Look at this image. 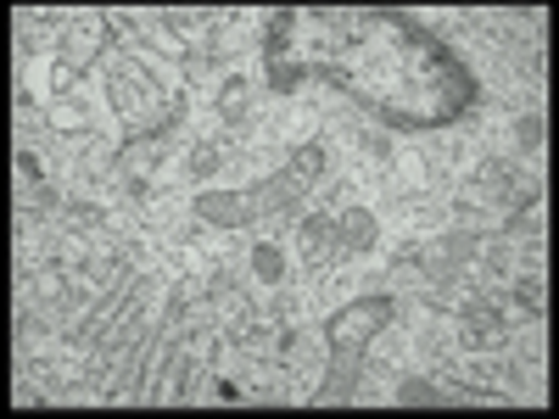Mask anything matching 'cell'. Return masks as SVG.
Segmentation results:
<instances>
[{
  "label": "cell",
  "instance_id": "4fadbf2b",
  "mask_svg": "<svg viewBox=\"0 0 559 419\" xmlns=\"http://www.w3.org/2000/svg\"><path fill=\"white\" fill-rule=\"evenodd\" d=\"M537 196H543V179L515 168V173L503 179V191H498V213H532V207H537Z\"/></svg>",
  "mask_w": 559,
  "mask_h": 419
},
{
  "label": "cell",
  "instance_id": "8992f818",
  "mask_svg": "<svg viewBox=\"0 0 559 419\" xmlns=\"http://www.w3.org/2000/svg\"><path fill=\"white\" fill-rule=\"evenodd\" d=\"M252 207H258V218H292L302 202H308V184H297L286 168H280V173H269V179H258L252 184Z\"/></svg>",
  "mask_w": 559,
  "mask_h": 419
},
{
  "label": "cell",
  "instance_id": "277c9868",
  "mask_svg": "<svg viewBox=\"0 0 559 419\" xmlns=\"http://www.w3.org/2000/svg\"><path fill=\"white\" fill-rule=\"evenodd\" d=\"M107 45H112V23H102V28H90V23L62 28V34H57V62L73 68V73H90V68L102 62Z\"/></svg>",
  "mask_w": 559,
  "mask_h": 419
},
{
  "label": "cell",
  "instance_id": "8fae6325",
  "mask_svg": "<svg viewBox=\"0 0 559 419\" xmlns=\"http://www.w3.org/2000/svg\"><path fill=\"white\" fill-rule=\"evenodd\" d=\"M213 112H218V123H247V112H252V79L229 73L218 84V96H213Z\"/></svg>",
  "mask_w": 559,
  "mask_h": 419
},
{
  "label": "cell",
  "instance_id": "7402d4cb",
  "mask_svg": "<svg viewBox=\"0 0 559 419\" xmlns=\"http://www.w3.org/2000/svg\"><path fill=\"white\" fill-rule=\"evenodd\" d=\"M297 84H302V68H292V62H269V89H274V96H292Z\"/></svg>",
  "mask_w": 559,
  "mask_h": 419
},
{
  "label": "cell",
  "instance_id": "52a82bcc",
  "mask_svg": "<svg viewBox=\"0 0 559 419\" xmlns=\"http://www.w3.org/2000/svg\"><path fill=\"white\" fill-rule=\"evenodd\" d=\"M297 252H302L313 268L336 263V258H342V229H336V213H308V218L297 224Z\"/></svg>",
  "mask_w": 559,
  "mask_h": 419
},
{
  "label": "cell",
  "instance_id": "ffe728a7",
  "mask_svg": "<svg viewBox=\"0 0 559 419\" xmlns=\"http://www.w3.org/2000/svg\"><path fill=\"white\" fill-rule=\"evenodd\" d=\"M503 291L515 297L521 308H532V313H543V302H548V286H543V274H521V279H509Z\"/></svg>",
  "mask_w": 559,
  "mask_h": 419
},
{
  "label": "cell",
  "instance_id": "3957f363",
  "mask_svg": "<svg viewBox=\"0 0 559 419\" xmlns=\"http://www.w3.org/2000/svg\"><path fill=\"white\" fill-rule=\"evenodd\" d=\"M191 213L207 224V229H252L258 224V207L247 191H202L191 202Z\"/></svg>",
  "mask_w": 559,
  "mask_h": 419
},
{
  "label": "cell",
  "instance_id": "44dd1931",
  "mask_svg": "<svg viewBox=\"0 0 559 419\" xmlns=\"http://www.w3.org/2000/svg\"><path fill=\"white\" fill-rule=\"evenodd\" d=\"M118 196L129 207H146L152 202V173H118Z\"/></svg>",
  "mask_w": 559,
  "mask_h": 419
},
{
  "label": "cell",
  "instance_id": "d4e9b609",
  "mask_svg": "<svg viewBox=\"0 0 559 419\" xmlns=\"http://www.w3.org/2000/svg\"><path fill=\"white\" fill-rule=\"evenodd\" d=\"M17 173H23V184H45V168L34 152H17Z\"/></svg>",
  "mask_w": 559,
  "mask_h": 419
},
{
  "label": "cell",
  "instance_id": "ba28073f",
  "mask_svg": "<svg viewBox=\"0 0 559 419\" xmlns=\"http://www.w3.org/2000/svg\"><path fill=\"white\" fill-rule=\"evenodd\" d=\"M107 101H112V112L118 118H129V123H140L157 101H152V79H140L134 68H118L112 79H107Z\"/></svg>",
  "mask_w": 559,
  "mask_h": 419
},
{
  "label": "cell",
  "instance_id": "7a4b0ae2",
  "mask_svg": "<svg viewBox=\"0 0 559 419\" xmlns=\"http://www.w3.org/2000/svg\"><path fill=\"white\" fill-rule=\"evenodd\" d=\"M453 319H459V342L471 347V352H498L509 342V324L498 313V291H476Z\"/></svg>",
  "mask_w": 559,
  "mask_h": 419
},
{
  "label": "cell",
  "instance_id": "d6986e66",
  "mask_svg": "<svg viewBox=\"0 0 559 419\" xmlns=\"http://www.w3.org/2000/svg\"><path fill=\"white\" fill-rule=\"evenodd\" d=\"M218 163H224V146H218V140H202V146H191V152H185V173H191V179H207V173H218Z\"/></svg>",
  "mask_w": 559,
  "mask_h": 419
},
{
  "label": "cell",
  "instance_id": "2e32d148",
  "mask_svg": "<svg viewBox=\"0 0 559 419\" xmlns=\"http://www.w3.org/2000/svg\"><path fill=\"white\" fill-rule=\"evenodd\" d=\"M247 268H252V279H263V286H280V279H286V258H280L274 241H258L247 252Z\"/></svg>",
  "mask_w": 559,
  "mask_h": 419
},
{
  "label": "cell",
  "instance_id": "9a60e30c",
  "mask_svg": "<svg viewBox=\"0 0 559 419\" xmlns=\"http://www.w3.org/2000/svg\"><path fill=\"white\" fill-rule=\"evenodd\" d=\"M140 39H146V51H152V57H163V62H174V68H185V62H191V51H197V45L185 39V34H174L168 23L146 28V34H140Z\"/></svg>",
  "mask_w": 559,
  "mask_h": 419
},
{
  "label": "cell",
  "instance_id": "7c38bea8",
  "mask_svg": "<svg viewBox=\"0 0 559 419\" xmlns=\"http://www.w3.org/2000/svg\"><path fill=\"white\" fill-rule=\"evenodd\" d=\"M324 168H331V157H324L319 140H302V146H292V152H286V173H292L297 184H308V191L324 179Z\"/></svg>",
  "mask_w": 559,
  "mask_h": 419
},
{
  "label": "cell",
  "instance_id": "30bf717a",
  "mask_svg": "<svg viewBox=\"0 0 559 419\" xmlns=\"http://www.w3.org/2000/svg\"><path fill=\"white\" fill-rule=\"evenodd\" d=\"M336 229H342V258H369L381 241V218L369 207H342L336 213Z\"/></svg>",
  "mask_w": 559,
  "mask_h": 419
},
{
  "label": "cell",
  "instance_id": "6da1fadb",
  "mask_svg": "<svg viewBox=\"0 0 559 419\" xmlns=\"http://www.w3.org/2000/svg\"><path fill=\"white\" fill-rule=\"evenodd\" d=\"M392 313H397L392 297H358V302H347L324 319V342L331 347H369L392 324Z\"/></svg>",
  "mask_w": 559,
  "mask_h": 419
},
{
  "label": "cell",
  "instance_id": "5b68a950",
  "mask_svg": "<svg viewBox=\"0 0 559 419\" xmlns=\"http://www.w3.org/2000/svg\"><path fill=\"white\" fill-rule=\"evenodd\" d=\"M364 381V347H331L319 375V403H347Z\"/></svg>",
  "mask_w": 559,
  "mask_h": 419
},
{
  "label": "cell",
  "instance_id": "603a6c76",
  "mask_svg": "<svg viewBox=\"0 0 559 419\" xmlns=\"http://www.w3.org/2000/svg\"><path fill=\"white\" fill-rule=\"evenodd\" d=\"M515 146H521V152H537V146H543V118H537V112L515 118Z\"/></svg>",
  "mask_w": 559,
  "mask_h": 419
},
{
  "label": "cell",
  "instance_id": "e0dca14e",
  "mask_svg": "<svg viewBox=\"0 0 559 419\" xmlns=\"http://www.w3.org/2000/svg\"><path fill=\"white\" fill-rule=\"evenodd\" d=\"M392 397H397L403 408H431V403H442L448 392H437V381H426V375H403Z\"/></svg>",
  "mask_w": 559,
  "mask_h": 419
},
{
  "label": "cell",
  "instance_id": "ac0fdd59",
  "mask_svg": "<svg viewBox=\"0 0 559 419\" xmlns=\"http://www.w3.org/2000/svg\"><path fill=\"white\" fill-rule=\"evenodd\" d=\"M292 28H297V12L269 17V34H263V62H280V57L292 51Z\"/></svg>",
  "mask_w": 559,
  "mask_h": 419
},
{
  "label": "cell",
  "instance_id": "cb8c5ba5",
  "mask_svg": "<svg viewBox=\"0 0 559 419\" xmlns=\"http://www.w3.org/2000/svg\"><path fill=\"white\" fill-rule=\"evenodd\" d=\"M358 152H364V157H376V163H386V157H392V140H386V134H364V140H358Z\"/></svg>",
  "mask_w": 559,
  "mask_h": 419
},
{
  "label": "cell",
  "instance_id": "5bb4252c",
  "mask_svg": "<svg viewBox=\"0 0 559 419\" xmlns=\"http://www.w3.org/2000/svg\"><path fill=\"white\" fill-rule=\"evenodd\" d=\"M102 207L96 202H84V196H73V202H62V213H57V229L62 236H102Z\"/></svg>",
  "mask_w": 559,
  "mask_h": 419
},
{
  "label": "cell",
  "instance_id": "9c48e42d",
  "mask_svg": "<svg viewBox=\"0 0 559 419\" xmlns=\"http://www.w3.org/2000/svg\"><path fill=\"white\" fill-rule=\"evenodd\" d=\"M168 157V134H129L112 152V173H152Z\"/></svg>",
  "mask_w": 559,
  "mask_h": 419
}]
</instances>
